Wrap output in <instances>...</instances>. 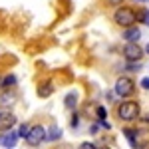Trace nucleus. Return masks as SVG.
I'll list each match as a JSON object with an SVG mask.
<instances>
[{"label": "nucleus", "instance_id": "f257e3e1", "mask_svg": "<svg viewBox=\"0 0 149 149\" xmlns=\"http://www.w3.org/2000/svg\"><path fill=\"white\" fill-rule=\"evenodd\" d=\"M113 115L119 121H123V123H131V121L139 119V115H141V103L137 100H131V97L129 100H121L115 105Z\"/></svg>", "mask_w": 149, "mask_h": 149}, {"label": "nucleus", "instance_id": "f03ea898", "mask_svg": "<svg viewBox=\"0 0 149 149\" xmlns=\"http://www.w3.org/2000/svg\"><path fill=\"white\" fill-rule=\"evenodd\" d=\"M111 22L115 26H119L121 30L129 28V26H135L137 24V12L133 6H127V4L115 6V10L111 12Z\"/></svg>", "mask_w": 149, "mask_h": 149}, {"label": "nucleus", "instance_id": "7ed1b4c3", "mask_svg": "<svg viewBox=\"0 0 149 149\" xmlns=\"http://www.w3.org/2000/svg\"><path fill=\"white\" fill-rule=\"evenodd\" d=\"M135 92H137V84H135V80L131 76H119L115 80L113 93L119 100H129V97H133Z\"/></svg>", "mask_w": 149, "mask_h": 149}, {"label": "nucleus", "instance_id": "20e7f679", "mask_svg": "<svg viewBox=\"0 0 149 149\" xmlns=\"http://www.w3.org/2000/svg\"><path fill=\"white\" fill-rule=\"evenodd\" d=\"M24 141H26L28 147H40L46 141V127L42 125V123H32Z\"/></svg>", "mask_w": 149, "mask_h": 149}, {"label": "nucleus", "instance_id": "39448f33", "mask_svg": "<svg viewBox=\"0 0 149 149\" xmlns=\"http://www.w3.org/2000/svg\"><path fill=\"white\" fill-rule=\"evenodd\" d=\"M121 56L125 62H141L145 56V50L139 46V42H125L121 48Z\"/></svg>", "mask_w": 149, "mask_h": 149}, {"label": "nucleus", "instance_id": "423d86ee", "mask_svg": "<svg viewBox=\"0 0 149 149\" xmlns=\"http://www.w3.org/2000/svg\"><path fill=\"white\" fill-rule=\"evenodd\" d=\"M20 141L16 129H8V131H0V145L4 149H14L16 143Z\"/></svg>", "mask_w": 149, "mask_h": 149}, {"label": "nucleus", "instance_id": "0eeeda50", "mask_svg": "<svg viewBox=\"0 0 149 149\" xmlns=\"http://www.w3.org/2000/svg\"><path fill=\"white\" fill-rule=\"evenodd\" d=\"M18 102V92L16 88H10V90H0V107L2 109H8L10 105Z\"/></svg>", "mask_w": 149, "mask_h": 149}, {"label": "nucleus", "instance_id": "6e6552de", "mask_svg": "<svg viewBox=\"0 0 149 149\" xmlns=\"http://www.w3.org/2000/svg\"><path fill=\"white\" fill-rule=\"evenodd\" d=\"M18 123V117L8 111V109H2L0 111V131H8V129H14V125Z\"/></svg>", "mask_w": 149, "mask_h": 149}, {"label": "nucleus", "instance_id": "1a4fd4ad", "mask_svg": "<svg viewBox=\"0 0 149 149\" xmlns=\"http://www.w3.org/2000/svg\"><path fill=\"white\" fill-rule=\"evenodd\" d=\"M54 92H56V84H54L52 80H42L40 84H38V90H36L38 97H42V100L50 97Z\"/></svg>", "mask_w": 149, "mask_h": 149}, {"label": "nucleus", "instance_id": "9d476101", "mask_svg": "<svg viewBox=\"0 0 149 149\" xmlns=\"http://www.w3.org/2000/svg\"><path fill=\"white\" fill-rule=\"evenodd\" d=\"M123 135H125L127 143L131 145V149L139 147V129L137 127H123Z\"/></svg>", "mask_w": 149, "mask_h": 149}, {"label": "nucleus", "instance_id": "9b49d317", "mask_svg": "<svg viewBox=\"0 0 149 149\" xmlns=\"http://www.w3.org/2000/svg\"><path fill=\"white\" fill-rule=\"evenodd\" d=\"M121 38L125 42H137L139 38H141V30L137 28V24L135 26H129V28H123L121 30Z\"/></svg>", "mask_w": 149, "mask_h": 149}, {"label": "nucleus", "instance_id": "f8f14e48", "mask_svg": "<svg viewBox=\"0 0 149 149\" xmlns=\"http://www.w3.org/2000/svg\"><path fill=\"white\" fill-rule=\"evenodd\" d=\"M64 135V131H62V127L58 125V123H52V125L46 129V141L50 143H54V141H60Z\"/></svg>", "mask_w": 149, "mask_h": 149}, {"label": "nucleus", "instance_id": "ddd939ff", "mask_svg": "<svg viewBox=\"0 0 149 149\" xmlns=\"http://www.w3.org/2000/svg\"><path fill=\"white\" fill-rule=\"evenodd\" d=\"M78 102H80L78 92H68L66 97H64V107H66L68 111H76V109H78Z\"/></svg>", "mask_w": 149, "mask_h": 149}, {"label": "nucleus", "instance_id": "4468645a", "mask_svg": "<svg viewBox=\"0 0 149 149\" xmlns=\"http://www.w3.org/2000/svg\"><path fill=\"white\" fill-rule=\"evenodd\" d=\"M18 86V76L16 74H2V81H0V90H10Z\"/></svg>", "mask_w": 149, "mask_h": 149}, {"label": "nucleus", "instance_id": "2eb2a0df", "mask_svg": "<svg viewBox=\"0 0 149 149\" xmlns=\"http://www.w3.org/2000/svg\"><path fill=\"white\" fill-rule=\"evenodd\" d=\"M137 24L149 28V8H137Z\"/></svg>", "mask_w": 149, "mask_h": 149}, {"label": "nucleus", "instance_id": "dca6fc26", "mask_svg": "<svg viewBox=\"0 0 149 149\" xmlns=\"http://www.w3.org/2000/svg\"><path fill=\"white\" fill-rule=\"evenodd\" d=\"M93 113H95V119H107V109H105V105H95V107H93Z\"/></svg>", "mask_w": 149, "mask_h": 149}, {"label": "nucleus", "instance_id": "f3484780", "mask_svg": "<svg viewBox=\"0 0 149 149\" xmlns=\"http://www.w3.org/2000/svg\"><path fill=\"white\" fill-rule=\"evenodd\" d=\"M28 131H30V123H20V127L16 129V133H18V137L22 139H26V135H28Z\"/></svg>", "mask_w": 149, "mask_h": 149}, {"label": "nucleus", "instance_id": "a211bd4d", "mask_svg": "<svg viewBox=\"0 0 149 149\" xmlns=\"http://www.w3.org/2000/svg\"><path fill=\"white\" fill-rule=\"evenodd\" d=\"M70 127H72V129H78V127H80V113H78V109H76V111H72V117H70Z\"/></svg>", "mask_w": 149, "mask_h": 149}, {"label": "nucleus", "instance_id": "6ab92c4d", "mask_svg": "<svg viewBox=\"0 0 149 149\" xmlns=\"http://www.w3.org/2000/svg\"><path fill=\"white\" fill-rule=\"evenodd\" d=\"M139 88H141V90H145V92H149V76L141 78V81H139Z\"/></svg>", "mask_w": 149, "mask_h": 149}, {"label": "nucleus", "instance_id": "aec40b11", "mask_svg": "<svg viewBox=\"0 0 149 149\" xmlns=\"http://www.w3.org/2000/svg\"><path fill=\"white\" fill-rule=\"evenodd\" d=\"M123 2H125V0H105V4H107V6H121V4H123Z\"/></svg>", "mask_w": 149, "mask_h": 149}, {"label": "nucleus", "instance_id": "412c9836", "mask_svg": "<svg viewBox=\"0 0 149 149\" xmlns=\"http://www.w3.org/2000/svg\"><path fill=\"white\" fill-rule=\"evenodd\" d=\"M97 131H100V123L95 121V123H92V125H90V133H92V135H95Z\"/></svg>", "mask_w": 149, "mask_h": 149}, {"label": "nucleus", "instance_id": "4be33fe9", "mask_svg": "<svg viewBox=\"0 0 149 149\" xmlns=\"http://www.w3.org/2000/svg\"><path fill=\"white\" fill-rule=\"evenodd\" d=\"M80 149H95V143H90V141H86V143H81Z\"/></svg>", "mask_w": 149, "mask_h": 149}, {"label": "nucleus", "instance_id": "5701e85b", "mask_svg": "<svg viewBox=\"0 0 149 149\" xmlns=\"http://www.w3.org/2000/svg\"><path fill=\"white\" fill-rule=\"evenodd\" d=\"M95 149H109V147H105V145H95Z\"/></svg>", "mask_w": 149, "mask_h": 149}, {"label": "nucleus", "instance_id": "b1692460", "mask_svg": "<svg viewBox=\"0 0 149 149\" xmlns=\"http://www.w3.org/2000/svg\"><path fill=\"white\" fill-rule=\"evenodd\" d=\"M143 50H145V54H149V44H147L145 48H143Z\"/></svg>", "mask_w": 149, "mask_h": 149}, {"label": "nucleus", "instance_id": "393cba45", "mask_svg": "<svg viewBox=\"0 0 149 149\" xmlns=\"http://www.w3.org/2000/svg\"><path fill=\"white\" fill-rule=\"evenodd\" d=\"M135 2H143V4H145V2H149V0H135Z\"/></svg>", "mask_w": 149, "mask_h": 149}, {"label": "nucleus", "instance_id": "a878e982", "mask_svg": "<svg viewBox=\"0 0 149 149\" xmlns=\"http://www.w3.org/2000/svg\"><path fill=\"white\" fill-rule=\"evenodd\" d=\"M0 81H2V74H0Z\"/></svg>", "mask_w": 149, "mask_h": 149}, {"label": "nucleus", "instance_id": "bb28decb", "mask_svg": "<svg viewBox=\"0 0 149 149\" xmlns=\"http://www.w3.org/2000/svg\"><path fill=\"white\" fill-rule=\"evenodd\" d=\"M145 121H147V123H149V117H147V119H145Z\"/></svg>", "mask_w": 149, "mask_h": 149}, {"label": "nucleus", "instance_id": "cd10ccee", "mask_svg": "<svg viewBox=\"0 0 149 149\" xmlns=\"http://www.w3.org/2000/svg\"><path fill=\"white\" fill-rule=\"evenodd\" d=\"M0 111H2V109H0Z\"/></svg>", "mask_w": 149, "mask_h": 149}]
</instances>
